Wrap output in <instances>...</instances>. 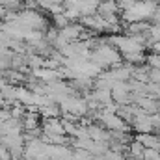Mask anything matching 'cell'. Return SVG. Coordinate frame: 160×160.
<instances>
[{
	"instance_id": "cell-1",
	"label": "cell",
	"mask_w": 160,
	"mask_h": 160,
	"mask_svg": "<svg viewBox=\"0 0 160 160\" xmlns=\"http://www.w3.org/2000/svg\"><path fill=\"white\" fill-rule=\"evenodd\" d=\"M151 77L157 80V82H160V71H153V75H151Z\"/></svg>"
}]
</instances>
